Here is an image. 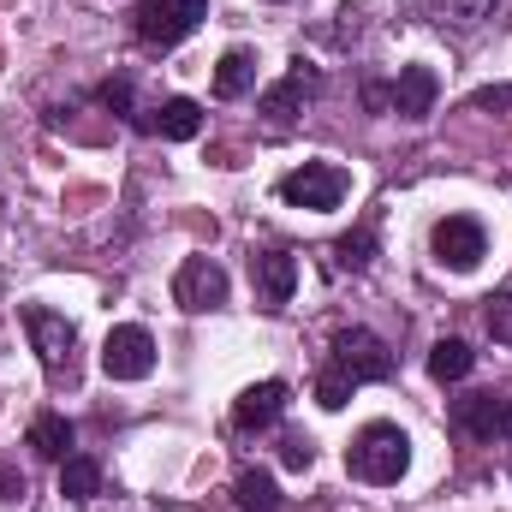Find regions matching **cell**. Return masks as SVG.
Masks as SVG:
<instances>
[{"label": "cell", "mask_w": 512, "mask_h": 512, "mask_svg": "<svg viewBox=\"0 0 512 512\" xmlns=\"http://www.w3.org/2000/svg\"><path fill=\"white\" fill-rule=\"evenodd\" d=\"M233 501L239 512H280V483H274V471H239V483H233Z\"/></svg>", "instance_id": "17"}, {"label": "cell", "mask_w": 512, "mask_h": 512, "mask_svg": "<svg viewBox=\"0 0 512 512\" xmlns=\"http://www.w3.org/2000/svg\"><path fill=\"white\" fill-rule=\"evenodd\" d=\"M435 96H441V78H435L429 66H399V78H393V90H387V108H393L399 120H429V114H435Z\"/></svg>", "instance_id": "11"}, {"label": "cell", "mask_w": 512, "mask_h": 512, "mask_svg": "<svg viewBox=\"0 0 512 512\" xmlns=\"http://www.w3.org/2000/svg\"><path fill=\"white\" fill-rule=\"evenodd\" d=\"M334 256H340V268H352V274H358V268H370V262H376V233H370V227L346 233V239L334 245Z\"/></svg>", "instance_id": "21"}, {"label": "cell", "mask_w": 512, "mask_h": 512, "mask_svg": "<svg viewBox=\"0 0 512 512\" xmlns=\"http://www.w3.org/2000/svg\"><path fill=\"white\" fill-rule=\"evenodd\" d=\"M24 489H30V483H24V471H18V465H0V507H18V501H24Z\"/></svg>", "instance_id": "25"}, {"label": "cell", "mask_w": 512, "mask_h": 512, "mask_svg": "<svg viewBox=\"0 0 512 512\" xmlns=\"http://www.w3.org/2000/svg\"><path fill=\"white\" fill-rule=\"evenodd\" d=\"M429 251H435V262H441V268L471 274V268L489 256V233H483V221H477V215H447V221H435Z\"/></svg>", "instance_id": "6"}, {"label": "cell", "mask_w": 512, "mask_h": 512, "mask_svg": "<svg viewBox=\"0 0 512 512\" xmlns=\"http://www.w3.org/2000/svg\"><path fill=\"white\" fill-rule=\"evenodd\" d=\"M501 435L512 441V399H507V411H501Z\"/></svg>", "instance_id": "27"}, {"label": "cell", "mask_w": 512, "mask_h": 512, "mask_svg": "<svg viewBox=\"0 0 512 512\" xmlns=\"http://www.w3.org/2000/svg\"><path fill=\"white\" fill-rule=\"evenodd\" d=\"M471 108H512V84H489V90H477Z\"/></svg>", "instance_id": "26"}, {"label": "cell", "mask_w": 512, "mask_h": 512, "mask_svg": "<svg viewBox=\"0 0 512 512\" xmlns=\"http://www.w3.org/2000/svg\"><path fill=\"white\" fill-rule=\"evenodd\" d=\"M352 393H358V382H352L346 370H334V364L316 376V405H322V411H346V399H352Z\"/></svg>", "instance_id": "20"}, {"label": "cell", "mask_w": 512, "mask_h": 512, "mask_svg": "<svg viewBox=\"0 0 512 512\" xmlns=\"http://www.w3.org/2000/svg\"><path fill=\"white\" fill-rule=\"evenodd\" d=\"M24 334H30V346H36L48 382H66V387L78 382V328H72L60 310H48V304H24Z\"/></svg>", "instance_id": "2"}, {"label": "cell", "mask_w": 512, "mask_h": 512, "mask_svg": "<svg viewBox=\"0 0 512 512\" xmlns=\"http://www.w3.org/2000/svg\"><path fill=\"white\" fill-rule=\"evenodd\" d=\"M96 96H102V108H114V114H131V78H108Z\"/></svg>", "instance_id": "24"}, {"label": "cell", "mask_w": 512, "mask_h": 512, "mask_svg": "<svg viewBox=\"0 0 512 512\" xmlns=\"http://www.w3.org/2000/svg\"><path fill=\"white\" fill-rule=\"evenodd\" d=\"M102 370H108V382H143V376L155 370V340H149V328H137V322L108 328V340H102Z\"/></svg>", "instance_id": "7"}, {"label": "cell", "mask_w": 512, "mask_h": 512, "mask_svg": "<svg viewBox=\"0 0 512 512\" xmlns=\"http://www.w3.org/2000/svg\"><path fill=\"white\" fill-rule=\"evenodd\" d=\"M501 411H507L501 393H465V399L453 405V423H459V435H471V441H495V435H501Z\"/></svg>", "instance_id": "14"}, {"label": "cell", "mask_w": 512, "mask_h": 512, "mask_svg": "<svg viewBox=\"0 0 512 512\" xmlns=\"http://www.w3.org/2000/svg\"><path fill=\"white\" fill-rule=\"evenodd\" d=\"M143 131H155V137H167V143H191L197 131H203V108L191 102V96H167L149 120H137Z\"/></svg>", "instance_id": "13"}, {"label": "cell", "mask_w": 512, "mask_h": 512, "mask_svg": "<svg viewBox=\"0 0 512 512\" xmlns=\"http://www.w3.org/2000/svg\"><path fill=\"white\" fill-rule=\"evenodd\" d=\"M489 334H495L501 346H512V292L489 298Z\"/></svg>", "instance_id": "22"}, {"label": "cell", "mask_w": 512, "mask_h": 512, "mask_svg": "<svg viewBox=\"0 0 512 512\" xmlns=\"http://www.w3.org/2000/svg\"><path fill=\"white\" fill-rule=\"evenodd\" d=\"M251 292L262 310H286L298 292V256L292 251H251Z\"/></svg>", "instance_id": "10"}, {"label": "cell", "mask_w": 512, "mask_h": 512, "mask_svg": "<svg viewBox=\"0 0 512 512\" xmlns=\"http://www.w3.org/2000/svg\"><path fill=\"white\" fill-rule=\"evenodd\" d=\"M203 18H209V0H137V42L179 48Z\"/></svg>", "instance_id": "4"}, {"label": "cell", "mask_w": 512, "mask_h": 512, "mask_svg": "<svg viewBox=\"0 0 512 512\" xmlns=\"http://www.w3.org/2000/svg\"><path fill=\"white\" fill-rule=\"evenodd\" d=\"M60 495H66V501H78V507H84V501H96V495H102V465H96V459H84V453H72V459L60 465Z\"/></svg>", "instance_id": "18"}, {"label": "cell", "mask_w": 512, "mask_h": 512, "mask_svg": "<svg viewBox=\"0 0 512 512\" xmlns=\"http://www.w3.org/2000/svg\"><path fill=\"white\" fill-rule=\"evenodd\" d=\"M173 298H179V310H191V316L221 310V304H227V268H221L215 256H185L179 274H173Z\"/></svg>", "instance_id": "8"}, {"label": "cell", "mask_w": 512, "mask_h": 512, "mask_svg": "<svg viewBox=\"0 0 512 512\" xmlns=\"http://www.w3.org/2000/svg\"><path fill=\"white\" fill-rule=\"evenodd\" d=\"M316 96H322V72H316L310 60H298L274 90H262L256 114H268L274 126H286V120H298V114H304V102H316Z\"/></svg>", "instance_id": "9"}, {"label": "cell", "mask_w": 512, "mask_h": 512, "mask_svg": "<svg viewBox=\"0 0 512 512\" xmlns=\"http://www.w3.org/2000/svg\"><path fill=\"white\" fill-rule=\"evenodd\" d=\"M280 459H286V471H310L316 465V441L310 435H286V453Z\"/></svg>", "instance_id": "23"}, {"label": "cell", "mask_w": 512, "mask_h": 512, "mask_svg": "<svg viewBox=\"0 0 512 512\" xmlns=\"http://www.w3.org/2000/svg\"><path fill=\"white\" fill-rule=\"evenodd\" d=\"M30 447H36L42 459L66 465V459H72V423H66L60 411H42V417L30 423Z\"/></svg>", "instance_id": "16"}, {"label": "cell", "mask_w": 512, "mask_h": 512, "mask_svg": "<svg viewBox=\"0 0 512 512\" xmlns=\"http://www.w3.org/2000/svg\"><path fill=\"white\" fill-rule=\"evenodd\" d=\"M346 471L364 477V483H376V489L399 483L411 471V435L399 423H364L352 435V447H346Z\"/></svg>", "instance_id": "1"}, {"label": "cell", "mask_w": 512, "mask_h": 512, "mask_svg": "<svg viewBox=\"0 0 512 512\" xmlns=\"http://www.w3.org/2000/svg\"><path fill=\"white\" fill-rule=\"evenodd\" d=\"M251 90H256V54L251 48H227L221 66H215V96H221V102H239V96H251Z\"/></svg>", "instance_id": "15"}, {"label": "cell", "mask_w": 512, "mask_h": 512, "mask_svg": "<svg viewBox=\"0 0 512 512\" xmlns=\"http://www.w3.org/2000/svg\"><path fill=\"white\" fill-rule=\"evenodd\" d=\"M286 399H292V387H286V382H256V387H245V393L233 399V429H245V435H256V429H274V423H280V411H286Z\"/></svg>", "instance_id": "12"}, {"label": "cell", "mask_w": 512, "mask_h": 512, "mask_svg": "<svg viewBox=\"0 0 512 512\" xmlns=\"http://www.w3.org/2000/svg\"><path fill=\"white\" fill-rule=\"evenodd\" d=\"M471 364H477V352L465 346V340H435L429 346V376L447 387V382H465L471 376Z\"/></svg>", "instance_id": "19"}, {"label": "cell", "mask_w": 512, "mask_h": 512, "mask_svg": "<svg viewBox=\"0 0 512 512\" xmlns=\"http://www.w3.org/2000/svg\"><path fill=\"white\" fill-rule=\"evenodd\" d=\"M346 191H352V173L334 167V161H304V167H292V173L280 179V203H286V209H310V215L340 209Z\"/></svg>", "instance_id": "3"}, {"label": "cell", "mask_w": 512, "mask_h": 512, "mask_svg": "<svg viewBox=\"0 0 512 512\" xmlns=\"http://www.w3.org/2000/svg\"><path fill=\"white\" fill-rule=\"evenodd\" d=\"M274 6H286V0H274Z\"/></svg>", "instance_id": "28"}, {"label": "cell", "mask_w": 512, "mask_h": 512, "mask_svg": "<svg viewBox=\"0 0 512 512\" xmlns=\"http://www.w3.org/2000/svg\"><path fill=\"white\" fill-rule=\"evenodd\" d=\"M328 364H334V370H346L358 387H364V382H387V376H393V352H387L382 334H370V328H340V334H334Z\"/></svg>", "instance_id": "5"}]
</instances>
